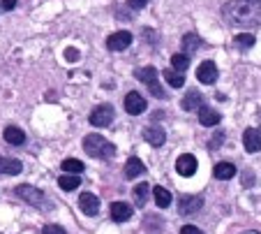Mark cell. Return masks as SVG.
Masks as SVG:
<instances>
[{
	"label": "cell",
	"mask_w": 261,
	"mask_h": 234,
	"mask_svg": "<svg viewBox=\"0 0 261 234\" xmlns=\"http://www.w3.org/2000/svg\"><path fill=\"white\" fill-rule=\"evenodd\" d=\"M222 16L233 28L261 26V0H231L222 7Z\"/></svg>",
	"instance_id": "cell-1"
},
{
	"label": "cell",
	"mask_w": 261,
	"mask_h": 234,
	"mask_svg": "<svg viewBox=\"0 0 261 234\" xmlns=\"http://www.w3.org/2000/svg\"><path fill=\"white\" fill-rule=\"evenodd\" d=\"M84 151L93 158H99V160H109L116 155V146L111 144L109 139H104L102 135H88L84 139Z\"/></svg>",
	"instance_id": "cell-2"
},
{
	"label": "cell",
	"mask_w": 261,
	"mask_h": 234,
	"mask_svg": "<svg viewBox=\"0 0 261 234\" xmlns=\"http://www.w3.org/2000/svg\"><path fill=\"white\" fill-rule=\"evenodd\" d=\"M134 77H137L141 84H146L148 86V90L155 95L158 100H164L167 98V93H164V88L160 86V81H158V70H155L153 65H146V67H139L137 72H134Z\"/></svg>",
	"instance_id": "cell-3"
},
{
	"label": "cell",
	"mask_w": 261,
	"mask_h": 234,
	"mask_svg": "<svg viewBox=\"0 0 261 234\" xmlns=\"http://www.w3.org/2000/svg\"><path fill=\"white\" fill-rule=\"evenodd\" d=\"M88 121H90V125H95V128H107V125H111V121H114V107L97 105L93 111H90Z\"/></svg>",
	"instance_id": "cell-4"
},
{
	"label": "cell",
	"mask_w": 261,
	"mask_h": 234,
	"mask_svg": "<svg viewBox=\"0 0 261 234\" xmlns=\"http://www.w3.org/2000/svg\"><path fill=\"white\" fill-rule=\"evenodd\" d=\"M201 206H203V199L199 195H182L178 199V214L180 216H194L201 211Z\"/></svg>",
	"instance_id": "cell-5"
},
{
	"label": "cell",
	"mask_w": 261,
	"mask_h": 234,
	"mask_svg": "<svg viewBox=\"0 0 261 234\" xmlns=\"http://www.w3.org/2000/svg\"><path fill=\"white\" fill-rule=\"evenodd\" d=\"M16 195H19L21 199H25L28 204H33V206H40L42 202H44V193H42L40 188H35V185H16V190H14Z\"/></svg>",
	"instance_id": "cell-6"
},
{
	"label": "cell",
	"mask_w": 261,
	"mask_h": 234,
	"mask_svg": "<svg viewBox=\"0 0 261 234\" xmlns=\"http://www.w3.org/2000/svg\"><path fill=\"white\" fill-rule=\"evenodd\" d=\"M197 158H194L192 153H182L178 155L176 160V172L180 176H194V172H197Z\"/></svg>",
	"instance_id": "cell-7"
},
{
	"label": "cell",
	"mask_w": 261,
	"mask_h": 234,
	"mask_svg": "<svg viewBox=\"0 0 261 234\" xmlns=\"http://www.w3.org/2000/svg\"><path fill=\"white\" fill-rule=\"evenodd\" d=\"M129 44H132V33H127V30H118L114 35H109L107 40V46L111 51H125Z\"/></svg>",
	"instance_id": "cell-8"
},
{
	"label": "cell",
	"mask_w": 261,
	"mask_h": 234,
	"mask_svg": "<svg viewBox=\"0 0 261 234\" xmlns=\"http://www.w3.org/2000/svg\"><path fill=\"white\" fill-rule=\"evenodd\" d=\"M125 111L127 114H132V116H139V114H143L146 111V98L143 95H139V93H127L125 95Z\"/></svg>",
	"instance_id": "cell-9"
},
{
	"label": "cell",
	"mask_w": 261,
	"mask_h": 234,
	"mask_svg": "<svg viewBox=\"0 0 261 234\" xmlns=\"http://www.w3.org/2000/svg\"><path fill=\"white\" fill-rule=\"evenodd\" d=\"M197 79L201 84H215L217 81V65L213 60H203L197 67Z\"/></svg>",
	"instance_id": "cell-10"
},
{
	"label": "cell",
	"mask_w": 261,
	"mask_h": 234,
	"mask_svg": "<svg viewBox=\"0 0 261 234\" xmlns=\"http://www.w3.org/2000/svg\"><path fill=\"white\" fill-rule=\"evenodd\" d=\"M243 146H245L250 153H256V151H261V130L247 128L245 132H243Z\"/></svg>",
	"instance_id": "cell-11"
},
{
	"label": "cell",
	"mask_w": 261,
	"mask_h": 234,
	"mask_svg": "<svg viewBox=\"0 0 261 234\" xmlns=\"http://www.w3.org/2000/svg\"><path fill=\"white\" fill-rule=\"evenodd\" d=\"M143 139L150 146H162L164 142H167V132H164L160 125H148V128L143 130Z\"/></svg>",
	"instance_id": "cell-12"
},
{
	"label": "cell",
	"mask_w": 261,
	"mask_h": 234,
	"mask_svg": "<svg viewBox=\"0 0 261 234\" xmlns=\"http://www.w3.org/2000/svg\"><path fill=\"white\" fill-rule=\"evenodd\" d=\"M79 206H81V211H84L86 216H97V211H99V199L95 197L93 193H81Z\"/></svg>",
	"instance_id": "cell-13"
},
{
	"label": "cell",
	"mask_w": 261,
	"mask_h": 234,
	"mask_svg": "<svg viewBox=\"0 0 261 234\" xmlns=\"http://www.w3.org/2000/svg\"><path fill=\"white\" fill-rule=\"evenodd\" d=\"M111 218L114 223H125V220L132 218V206L127 202H114L111 204Z\"/></svg>",
	"instance_id": "cell-14"
},
{
	"label": "cell",
	"mask_w": 261,
	"mask_h": 234,
	"mask_svg": "<svg viewBox=\"0 0 261 234\" xmlns=\"http://www.w3.org/2000/svg\"><path fill=\"white\" fill-rule=\"evenodd\" d=\"M222 121V114L215 109H208V107H201L199 109V123L203 125V128H213V125H220Z\"/></svg>",
	"instance_id": "cell-15"
},
{
	"label": "cell",
	"mask_w": 261,
	"mask_h": 234,
	"mask_svg": "<svg viewBox=\"0 0 261 234\" xmlns=\"http://www.w3.org/2000/svg\"><path fill=\"white\" fill-rule=\"evenodd\" d=\"M201 44H203V42H201V37H199L197 33H188V35H182V40H180V46H182L180 54L190 56L192 51H197Z\"/></svg>",
	"instance_id": "cell-16"
},
{
	"label": "cell",
	"mask_w": 261,
	"mask_h": 234,
	"mask_svg": "<svg viewBox=\"0 0 261 234\" xmlns=\"http://www.w3.org/2000/svg\"><path fill=\"white\" fill-rule=\"evenodd\" d=\"M3 137H5V142H7V144H12V146H21L25 142V132L21 128H16V125H10V128H5Z\"/></svg>",
	"instance_id": "cell-17"
},
{
	"label": "cell",
	"mask_w": 261,
	"mask_h": 234,
	"mask_svg": "<svg viewBox=\"0 0 261 234\" xmlns=\"http://www.w3.org/2000/svg\"><path fill=\"white\" fill-rule=\"evenodd\" d=\"M182 109L185 111H194V109H201V105H203V98H201V93L199 90H190L185 98H182Z\"/></svg>",
	"instance_id": "cell-18"
},
{
	"label": "cell",
	"mask_w": 261,
	"mask_h": 234,
	"mask_svg": "<svg viewBox=\"0 0 261 234\" xmlns=\"http://www.w3.org/2000/svg\"><path fill=\"white\" fill-rule=\"evenodd\" d=\"M148 197H150V183H139L134 185L132 190V199L137 206H146L148 204Z\"/></svg>",
	"instance_id": "cell-19"
},
{
	"label": "cell",
	"mask_w": 261,
	"mask_h": 234,
	"mask_svg": "<svg viewBox=\"0 0 261 234\" xmlns=\"http://www.w3.org/2000/svg\"><path fill=\"white\" fill-rule=\"evenodd\" d=\"M21 170H23V165H21V160L16 158H0V174H21Z\"/></svg>",
	"instance_id": "cell-20"
},
{
	"label": "cell",
	"mask_w": 261,
	"mask_h": 234,
	"mask_svg": "<svg viewBox=\"0 0 261 234\" xmlns=\"http://www.w3.org/2000/svg\"><path fill=\"white\" fill-rule=\"evenodd\" d=\"M213 174H215V179H220V181H229L236 176V167H233L231 162H217Z\"/></svg>",
	"instance_id": "cell-21"
},
{
	"label": "cell",
	"mask_w": 261,
	"mask_h": 234,
	"mask_svg": "<svg viewBox=\"0 0 261 234\" xmlns=\"http://www.w3.org/2000/svg\"><path fill=\"white\" fill-rule=\"evenodd\" d=\"M143 172H146V167H143V162L139 158H129L127 165H125V176H127V179H137Z\"/></svg>",
	"instance_id": "cell-22"
},
{
	"label": "cell",
	"mask_w": 261,
	"mask_h": 234,
	"mask_svg": "<svg viewBox=\"0 0 261 234\" xmlns=\"http://www.w3.org/2000/svg\"><path fill=\"white\" fill-rule=\"evenodd\" d=\"M153 197H155V204H158L160 209H167V206L171 204V193H169L167 188H162V185H155L153 188Z\"/></svg>",
	"instance_id": "cell-23"
},
{
	"label": "cell",
	"mask_w": 261,
	"mask_h": 234,
	"mask_svg": "<svg viewBox=\"0 0 261 234\" xmlns=\"http://www.w3.org/2000/svg\"><path fill=\"white\" fill-rule=\"evenodd\" d=\"M164 81H167L171 88H182V86H185V77H182L180 72H176V70L164 72Z\"/></svg>",
	"instance_id": "cell-24"
},
{
	"label": "cell",
	"mask_w": 261,
	"mask_h": 234,
	"mask_svg": "<svg viewBox=\"0 0 261 234\" xmlns=\"http://www.w3.org/2000/svg\"><path fill=\"white\" fill-rule=\"evenodd\" d=\"M58 185L69 193V190H76V188H79L81 181H79V176H76V174H65V176H60V179H58Z\"/></svg>",
	"instance_id": "cell-25"
},
{
	"label": "cell",
	"mask_w": 261,
	"mask_h": 234,
	"mask_svg": "<svg viewBox=\"0 0 261 234\" xmlns=\"http://www.w3.org/2000/svg\"><path fill=\"white\" fill-rule=\"evenodd\" d=\"M63 170L67 172V174H76V176H79L81 172L86 170V167H84V162H81V160H76V158H67V160H63Z\"/></svg>",
	"instance_id": "cell-26"
},
{
	"label": "cell",
	"mask_w": 261,
	"mask_h": 234,
	"mask_svg": "<svg viewBox=\"0 0 261 234\" xmlns=\"http://www.w3.org/2000/svg\"><path fill=\"white\" fill-rule=\"evenodd\" d=\"M171 65H173V70L176 72H185L190 67V56H185V54L171 56Z\"/></svg>",
	"instance_id": "cell-27"
},
{
	"label": "cell",
	"mask_w": 261,
	"mask_h": 234,
	"mask_svg": "<svg viewBox=\"0 0 261 234\" xmlns=\"http://www.w3.org/2000/svg\"><path fill=\"white\" fill-rule=\"evenodd\" d=\"M233 42H236L238 49H250V46H254V35H250V33H243V35H238Z\"/></svg>",
	"instance_id": "cell-28"
},
{
	"label": "cell",
	"mask_w": 261,
	"mask_h": 234,
	"mask_svg": "<svg viewBox=\"0 0 261 234\" xmlns=\"http://www.w3.org/2000/svg\"><path fill=\"white\" fill-rule=\"evenodd\" d=\"M42 234H67V232H65V227H60V225H46V227L42 229Z\"/></svg>",
	"instance_id": "cell-29"
},
{
	"label": "cell",
	"mask_w": 261,
	"mask_h": 234,
	"mask_svg": "<svg viewBox=\"0 0 261 234\" xmlns=\"http://www.w3.org/2000/svg\"><path fill=\"white\" fill-rule=\"evenodd\" d=\"M148 3H150V0H127V5L132 7V10H143Z\"/></svg>",
	"instance_id": "cell-30"
},
{
	"label": "cell",
	"mask_w": 261,
	"mask_h": 234,
	"mask_svg": "<svg viewBox=\"0 0 261 234\" xmlns=\"http://www.w3.org/2000/svg\"><path fill=\"white\" fill-rule=\"evenodd\" d=\"M79 51H76V49H72V46H69V49H65V58H67L69 60V63H74V60H79Z\"/></svg>",
	"instance_id": "cell-31"
},
{
	"label": "cell",
	"mask_w": 261,
	"mask_h": 234,
	"mask_svg": "<svg viewBox=\"0 0 261 234\" xmlns=\"http://www.w3.org/2000/svg\"><path fill=\"white\" fill-rule=\"evenodd\" d=\"M14 7H16V0H0V10L10 12V10H14Z\"/></svg>",
	"instance_id": "cell-32"
},
{
	"label": "cell",
	"mask_w": 261,
	"mask_h": 234,
	"mask_svg": "<svg viewBox=\"0 0 261 234\" xmlns=\"http://www.w3.org/2000/svg\"><path fill=\"white\" fill-rule=\"evenodd\" d=\"M180 234H203L199 227H194V225H185V227L180 229Z\"/></svg>",
	"instance_id": "cell-33"
},
{
	"label": "cell",
	"mask_w": 261,
	"mask_h": 234,
	"mask_svg": "<svg viewBox=\"0 0 261 234\" xmlns=\"http://www.w3.org/2000/svg\"><path fill=\"white\" fill-rule=\"evenodd\" d=\"M222 139H224V132H217V137H215V139H213V149H217V146H220L222 144Z\"/></svg>",
	"instance_id": "cell-34"
},
{
	"label": "cell",
	"mask_w": 261,
	"mask_h": 234,
	"mask_svg": "<svg viewBox=\"0 0 261 234\" xmlns=\"http://www.w3.org/2000/svg\"><path fill=\"white\" fill-rule=\"evenodd\" d=\"M243 234H261V232H256V229H247V232H243Z\"/></svg>",
	"instance_id": "cell-35"
}]
</instances>
